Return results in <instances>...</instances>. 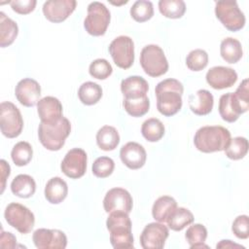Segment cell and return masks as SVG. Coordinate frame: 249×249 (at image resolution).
<instances>
[{"label": "cell", "instance_id": "7", "mask_svg": "<svg viewBox=\"0 0 249 249\" xmlns=\"http://www.w3.org/2000/svg\"><path fill=\"white\" fill-rule=\"evenodd\" d=\"M215 15L230 31H238L245 25V16L233 0H220L215 3Z\"/></svg>", "mask_w": 249, "mask_h": 249}, {"label": "cell", "instance_id": "8", "mask_svg": "<svg viewBox=\"0 0 249 249\" xmlns=\"http://www.w3.org/2000/svg\"><path fill=\"white\" fill-rule=\"evenodd\" d=\"M111 14L101 2H91L88 6V15L84 20L86 31L92 36L104 35L110 23Z\"/></svg>", "mask_w": 249, "mask_h": 249}, {"label": "cell", "instance_id": "9", "mask_svg": "<svg viewBox=\"0 0 249 249\" xmlns=\"http://www.w3.org/2000/svg\"><path fill=\"white\" fill-rule=\"evenodd\" d=\"M0 128L8 138L18 137L23 128V119L18 108L10 101L0 104Z\"/></svg>", "mask_w": 249, "mask_h": 249}, {"label": "cell", "instance_id": "44", "mask_svg": "<svg viewBox=\"0 0 249 249\" xmlns=\"http://www.w3.org/2000/svg\"><path fill=\"white\" fill-rule=\"evenodd\" d=\"M0 166H1V194H3L6 186V180L11 173V168L9 163L5 160H0Z\"/></svg>", "mask_w": 249, "mask_h": 249}, {"label": "cell", "instance_id": "2", "mask_svg": "<svg viewBox=\"0 0 249 249\" xmlns=\"http://www.w3.org/2000/svg\"><path fill=\"white\" fill-rule=\"evenodd\" d=\"M219 114L228 123L235 122L239 116L249 109L248 79H244L235 92H227L220 97Z\"/></svg>", "mask_w": 249, "mask_h": 249}, {"label": "cell", "instance_id": "15", "mask_svg": "<svg viewBox=\"0 0 249 249\" xmlns=\"http://www.w3.org/2000/svg\"><path fill=\"white\" fill-rule=\"evenodd\" d=\"M32 240L38 249H64L67 237L62 231L38 229L33 232Z\"/></svg>", "mask_w": 249, "mask_h": 249}, {"label": "cell", "instance_id": "11", "mask_svg": "<svg viewBox=\"0 0 249 249\" xmlns=\"http://www.w3.org/2000/svg\"><path fill=\"white\" fill-rule=\"evenodd\" d=\"M109 53L114 63L122 69H128L134 62V44L128 36L115 38L109 45Z\"/></svg>", "mask_w": 249, "mask_h": 249}, {"label": "cell", "instance_id": "37", "mask_svg": "<svg viewBox=\"0 0 249 249\" xmlns=\"http://www.w3.org/2000/svg\"><path fill=\"white\" fill-rule=\"evenodd\" d=\"M123 106L128 115L132 117H142L149 111L150 100L148 96L137 99L124 98Z\"/></svg>", "mask_w": 249, "mask_h": 249}, {"label": "cell", "instance_id": "21", "mask_svg": "<svg viewBox=\"0 0 249 249\" xmlns=\"http://www.w3.org/2000/svg\"><path fill=\"white\" fill-rule=\"evenodd\" d=\"M149 90L148 82L141 76H129L121 83V91L124 98L137 99L147 96Z\"/></svg>", "mask_w": 249, "mask_h": 249}, {"label": "cell", "instance_id": "13", "mask_svg": "<svg viewBox=\"0 0 249 249\" xmlns=\"http://www.w3.org/2000/svg\"><path fill=\"white\" fill-rule=\"evenodd\" d=\"M168 228L160 222L148 224L140 235V244L144 249H161L168 237Z\"/></svg>", "mask_w": 249, "mask_h": 249}, {"label": "cell", "instance_id": "3", "mask_svg": "<svg viewBox=\"0 0 249 249\" xmlns=\"http://www.w3.org/2000/svg\"><path fill=\"white\" fill-rule=\"evenodd\" d=\"M231 132L221 125H205L198 128L194 137L196 148L202 153L224 151L230 141Z\"/></svg>", "mask_w": 249, "mask_h": 249}, {"label": "cell", "instance_id": "35", "mask_svg": "<svg viewBox=\"0 0 249 249\" xmlns=\"http://www.w3.org/2000/svg\"><path fill=\"white\" fill-rule=\"evenodd\" d=\"M248 140L245 137L237 136L231 139L228 147L224 150L226 156L233 160L243 159L248 152Z\"/></svg>", "mask_w": 249, "mask_h": 249}, {"label": "cell", "instance_id": "24", "mask_svg": "<svg viewBox=\"0 0 249 249\" xmlns=\"http://www.w3.org/2000/svg\"><path fill=\"white\" fill-rule=\"evenodd\" d=\"M177 202L176 200L169 196H160L153 204L152 215L153 218L160 222L164 223L167 221L171 213L176 209Z\"/></svg>", "mask_w": 249, "mask_h": 249}, {"label": "cell", "instance_id": "29", "mask_svg": "<svg viewBox=\"0 0 249 249\" xmlns=\"http://www.w3.org/2000/svg\"><path fill=\"white\" fill-rule=\"evenodd\" d=\"M78 97L85 105L96 104L102 97V89L96 83L86 82L80 86Z\"/></svg>", "mask_w": 249, "mask_h": 249}, {"label": "cell", "instance_id": "27", "mask_svg": "<svg viewBox=\"0 0 249 249\" xmlns=\"http://www.w3.org/2000/svg\"><path fill=\"white\" fill-rule=\"evenodd\" d=\"M97 146L103 151H113L120 143L118 130L111 125H104L96 133Z\"/></svg>", "mask_w": 249, "mask_h": 249}, {"label": "cell", "instance_id": "16", "mask_svg": "<svg viewBox=\"0 0 249 249\" xmlns=\"http://www.w3.org/2000/svg\"><path fill=\"white\" fill-rule=\"evenodd\" d=\"M75 0H49L43 5V14L51 22L58 23L65 20L75 10Z\"/></svg>", "mask_w": 249, "mask_h": 249}, {"label": "cell", "instance_id": "45", "mask_svg": "<svg viewBox=\"0 0 249 249\" xmlns=\"http://www.w3.org/2000/svg\"><path fill=\"white\" fill-rule=\"evenodd\" d=\"M217 248H233V247H238V248H244L243 246L233 243L231 240H221L217 245Z\"/></svg>", "mask_w": 249, "mask_h": 249}, {"label": "cell", "instance_id": "28", "mask_svg": "<svg viewBox=\"0 0 249 249\" xmlns=\"http://www.w3.org/2000/svg\"><path fill=\"white\" fill-rule=\"evenodd\" d=\"M18 34V27L16 21L0 12V46L8 47L14 43Z\"/></svg>", "mask_w": 249, "mask_h": 249}, {"label": "cell", "instance_id": "23", "mask_svg": "<svg viewBox=\"0 0 249 249\" xmlns=\"http://www.w3.org/2000/svg\"><path fill=\"white\" fill-rule=\"evenodd\" d=\"M68 194V186L60 177L51 178L45 186V197L52 204L62 202Z\"/></svg>", "mask_w": 249, "mask_h": 249}, {"label": "cell", "instance_id": "36", "mask_svg": "<svg viewBox=\"0 0 249 249\" xmlns=\"http://www.w3.org/2000/svg\"><path fill=\"white\" fill-rule=\"evenodd\" d=\"M130 16L137 22H144L154 16V7L151 1L138 0L130 8Z\"/></svg>", "mask_w": 249, "mask_h": 249}, {"label": "cell", "instance_id": "42", "mask_svg": "<svg viewBox=\"0 0 249 249\" xmlns=\"http://www.w3.org/2000/svg\"><path fill=\"white\" fill-rule=\"evenodd\" d=\"M36 0H14L10 1V5L14 12L19 15H27L31 13L36 6Z\"/></svg>", "mask_w": 249, "mask_h": 249}, {"label": "cell", "instance_id": "43", "mask_svg": "<svg viewBox=\"0 0 249 249\" xmlns=\"http://www.w3.org/2000/svg\"><path fill=\"white\" fill-rule=\"evenodd\" d=\"M16 246H17L16 236L12 232L4 231L2 230L1 236H0V247L13 249V248H16Z\"/></svg>", "mask_w": 249, "mask_h": 249}, {"label": "cell", "instance_id": "14", "mask_svg": "<svg viewBox=\"0 0 249 249\" xmlns=\"http://www.w3.org/2000/svg\"><path fill=\"white\" fill-rule=\"evenodd\" d=\"M133 200L131 195L123 188L109 190L103 199V207L107 213L122 211L127 214L132 210Z\"/></svg>", "mask_w": 249, "mask_h": 249}, {"label": "cell", "instance_id": "17", "mask_svg": "<svg viewBox=\"0 0 249 249\" xmlns=\"http://www.w3.org/2000/svg\"><path fill=\"white\" fill-rule=\"evenodd\" d=\"M15 95L21 105L25 107H33L40 100L41 87L34 79L24 78L17 84Z\"/></svg>", "mask_w": 249, "mask_h": 249}, {"label": "cell", "instance_id": "31", "mask_svg": "<svg viewBox=\"0 0 249 249\" xmlns=\"http://www.w3.org/2000/svg\"><path fill=\"white\" fill-rule=\"evenodd\" d=\"M164 125L157 118H150L146 120L141 126V133L143 137L149 142H157L164 135Z\"/></svg>", "mask_w": 249, "mask_h": 249}, {"label": "cell", "instance_id": "39", "mask_svg": "<svg viewBox=\"0 0 249 249\" xmlns=\"http://www.w3.org/2000/svg\"><path fill=\"white\" fill-rule=\"evenodd\" d=\"M89 75L98 80L107 79L113 72L111 64L104 58H97L93 60L89 67Z\"/></svg>", "mask_w": 249, "mask_h": 249}, {"label": "cell", "instance_id": "22", "mask_svg": "<svg viewBox=\"0 0 249 249\" xmlns=\"http://www.w3.org/2000/svg\"><path fill=\"white\" fill-rule=\"evenodd\" d=\"M214 105V97L207 89H198L196 93L189 96V107L191 111L197 116L209 114Z\"/></svg>", "mask_w": 249, "mask_h": 249}, {"label": "cell", "instance_id": "32", "mask_svg": "<svg viewBox=\"0 0 249 249\" xmlns=\"http://www.w3.org/2000/svg\"><path fill=\"white\" fill-rule=\"evenodd\" d=\"M185 237L191 249L208 248V246L204 244L207 237V230L201 224H194L190 226L185 233Z\"/></svg>", "mask_w": 249, "mask_h": 249}, {"label": "cell", "instance_id": "38", "mask_svg": "<svg viewBox=\"0 0 249 249\" xmlns=\"http://www.w3.org/2000/svg\"><path fill=\"white\" fill-rule=\"evenodd\" d=\"M208 64V54L204 50L196 49L186 57V65L192 71H200Z\"/></svg>", "mask_w": 249, "mask_h": 249}, {"label": "cell", "instance_id": "33", "mask_svg": "<svg viewBox=\"0 0 249 249\" xmlns=\"http://www.w3.org/2000/svg\"><path fill=\"white\" fill-rule=\"evenodd\" d=\"M159 10L165 18H180L186 12V4L183 0H160Z\"/></svg>", "mask_w": 249, "mask_h": 249}, {"label": "cell", "instance_id": "4", "mask_svg": "<svg viewBox=\"0 0 249 249\" xmlns=\"http://www.w3.org/2000/svg\"><path fill=\"white\" fill-rule=\"evenodd\" d=\"M106 227L110 232L111 245L114 248H133L132 225L127 213L122 211L109 213Z\"/></svg>", "mask_w": 249, "mask_h": 249}, {"label": "cell", "instance_id": "30", "mask_svg": "<svg viewBox=\"0 0 249 249\" xmlns=\"http://www.w3.org/2000/svg\"><path fill=\"white\" fill-rule=\"evenodd\" d=\"M194 222L193 213L184 207H176V209L168 217L166 223L172 231H180Z\"/></svg>", "mask_w": 249, "mask_h": 249}, {"label": "cell", "instance_id": "20", "mask_svg": "<svg viewBox=\"0 0 249 249\" xmlns=\"http://www.w3.org/2000/svg\"><path fill=\"white\" fill-rule=\"evenodd\" d=\"M37 112L41 122L53 124L58 122L62 116V104L53 96H45L37 103Z\"/></svg>", "mask_w": 249, "mask_h": 249}, {"label": "cell", "instance_id": "34", "mask_svg": "<svg viewBox=\"0 0 249 249\" xmlns=\"http://www.w3.org/2000/svg\"><path fill=\"white\" fill-rule=\"evenodd\" d=\"M33 156V149L26 141L18 142L12 149L11 158L18 166H23L30 162Z\"/></svg>", "mask_w": 249, "mask_h": 249}, {"label": "cell", "instance_id": "25", "mask_svg": "<svg viewBox=\"0 0 249 249\" xmlns=\"http://www.w3.org/2000/svg\"><path fill=\"white\" fill-rule=\"evenodd\" d=\"M11 191L18 197L28 198L35 193L36 183L30 175L18 174L11 183Z\"/></svg>", "mask_w": 249, "mask_h": 249}, {"label": "cell", "instance_id": "5", "mask_svg": "<svg viewBox=\"0 0 249 249\" xmlns=\"http://www.w3.org/2000/svg\"><path fill=\"white\" fill-rule=\"evenodd\" d=\"M70 132L71 124L65 117H62L58 122L53 124L41 122L38 127L39 141L50 151L60 150Z\"/></svg>", "mask_w": 249, "mask_h": 249}, {"label": "cell", "instance_id": "19", "mask_svg": "<svg viewBox=\"0 0 249 249\" xmlns=\"http://www.w3.org/2000/svg\"><path fill=\"white\" fill-rule=\"evenodd\" d=\"M120 158L128 168L139 169L145 164L147 154L144 147L139 143L127 142L121 148Z\"/></svg>", "mask_w": 249, "mask_h": 249}, {"label": "cell", "instance_id": "12", "mask_svg": "<svg viewBox=\"0 0 249 249\" xmlns=\"http://www.w3.org/2000/svg\"><path fill=\"white\" fill-rule=\"evenodd\" d=\"M61 171L71 179L81 178L87 170V154L81 148L68 151L60 164Z\"/></svg>", "mask_w": 249, "mask_h": 249}, {"label": "cell", "instance_id": "18", "mask_svg": "<svg viewBox=\"0 0 249 249\" xmlns=\"http://www.w3.org/2000/svg\"><path fill=\"white\" fill-rule=\"evenodd\" d=\"M207 84L215 89H224L232 87L237 81V73L231 67L214 66L206 73Z\"/></svg>", "mask_w": 249, "mask_h": 249}, {"label": "cell", "instance_id": "10", "mask_svg": "<svg viewBox=\"0 0 249 249\" xmlns=\"http://www.w3.org/2000/svg\"><path fill=\"white\" fill-rule=\"evenodd\" d=\"M4 217L11 227L23 234L30 232L35 224V217L31 210L18 202L8 204L4 212Z\"/></svg>", "mask_w": 249, "mask_h": 249}, {"label": "cell", "instance_id": "6", "mask_svg": "<svg viewBox=\"0 0 249 249\" xmlns=\"http://www.w3.org/2000/svg\"><path fill=\"white\" fill-rule=\"evenodd\" d=\"M140 65L151 77H160L168 70V61L162 49L158 45L145 46L140 53Z\"/></svg>", "mask_w": 249, "mask_h": 249}, {"label": "cell", "instance_id": "40", "mask_svg": "<svg viewBox=\"0 0 249 249\" xmlns=\"http://www.w3.org/2000/svg\"><path fill=\"white\" fill-rule=\"evenodd\" d=\"M115 168L114 160L109 157H99L92 163V173L98 178L110 176Z\"/></svg>", "mask_w": 249, "mask_h": 249}, {"label": "cell", "instance_id": "41", "mask_svg": "<svg viewBox=\"0 0 249 249\" xmlns=\"http://www.w3.org/2000/svg\"><path fill=\"white\" fill-rule=\"evenodd\" d=\"M231 231L237 238L246 239L249 237V218L247 215L237 216L231 225Z\"/></svg>", "mask_w": 249, "mask_h": 249}, {"label": "cell", "instance_id": "1", "mask_svg": "<svg viewBox=\"0 0 249 249\" xmlns=\"http://www.w3.org/2000/svg\"><path fill=\"white\" fill-rule=\"evenodd\" d=\"M183 91L182 83L176 79L169 78L160 81L155 89L158 111L165 117H171L178 113L183 103Z\"/></svg>", "mask_w": 249, "mask_h": 249}, {"label": "cell", "instance_id": "26", "mask_svg": "<svg viewBox=\"0 0 249 249\" xmlns=\"http://www.w3.org/2000/svg\"><path fill=\"white\" fill-rule=\"evenodd\" d=\"M222 58L229 63H236L242 57L243 51L241 43L232 37L225 38L220 45Z\"/></svg>", "mask_w": 249, "mask_h": 249}]
</instances>
